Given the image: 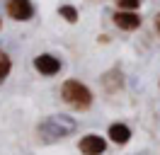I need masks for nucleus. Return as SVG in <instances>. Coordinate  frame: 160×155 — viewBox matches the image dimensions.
Here are the masks:
<instances>
[{
    "instance_id": "nucleus-1",
    "label": "nucleus",
    "mask_w": 160,
    "mask_h": 155,
    "mask_svg": "<svg viewBox=\"0 0 160 155\" xmlns=\"http://www.w3.org/2000/svg\"><path fill=\"white\" fill-rule=\"evenodd\" d=\"M75 119L73 116H66V114H51L46 116L39 126H37V131H39V138L44 143H56L61 138H66V136L75 133Z\"/></svg>"
},
{
    "instance_id": "nucleus-2",
    "label": "nucleus",
    "mask_w": 160,
    "mask_h": 155,
    "mask_svg": "<svg viewBox=\"0 0 160 155\" xmlns=\"http://www.w3.org/2000/svg\"><path fill=\"white\" fill-rule=\"evenodd\" d=\"M61 97H63V102L70 104L73 109H80V112H85V109H90L92 107V92L88 85H82L80 80H66L63 87H61Z\"/></svg>"
},
{
    "instance_id": "nucleus-3",
    "label": "nucleus",
    "mask_w": 160,
    "mask_h": 155,
    "mask_svg": "<svg viewBox=\"0 0 160 155\" xmlns=\"http://www.w3.org/2000/svg\"><path fill=\"white\" fill-rule=\"evenodd\" d=\"M5 12L15 22H27L34 17V5L32 0H5Z\"/></svg>"
},
{
    "instance_id": "nucleus-4",
    "label": "nucleus",
    "mask_w": 160,
    "mask_h": 155,
    "mask_svg": "<svg viewBox=\"0 0 160 155\" xmlns=\"http://www.w3.org/2000/svg\"><path fill=\"white\" fill-rule=\"evenodd\" d=\"M34 70L41 73V75H58L61 73V61L56 56H51V53H39V56L34 58Z\"/></svg>"
},
{
    "instance_id": "nucleus-5",
    "label": "nucleus",
    "mask_w": 160,
    "mask_h": 155,
    "mask_svg": "<svg viewBox=\"0 0 160 155\" xmlns=\"http://www.w3.org/2000/svg\"><path fill=\"white\" fill-rule=\"evenodd\" d=\"M80 153L82 155H102L104 153V148H107V141L97 133H88L80 138Z\"/></svg>"
},
{
    "instance_id": "nucleus-6",
    "label": "nucleus",
    "mask_w": 160,
    "mask_h": 155,
    "mask_svg": "<svg viewBox=\"0 0 160 155\" xmlns=\"http://www.w3.org/2000/svg\"><path fill=\"white\" fill-rule=\"evenodd\" d=\"M114 24L124 32H133V29L141 27V17L136 12H126V10H119V12H114Z\"/></svg>"
},
{
    "instance_id": "nucleus-7",
    "label": "nucleus",
    "mask_w": 160,
    "mask_h": 155,
    "mask_svg": "<svg viewBox=\"0 0 160 155\" xmlns=\"http://www.w3.org/2000/svg\"><path fill=\"white\" fill-rule=\"evenodd\" d=\"M107 136H109L112 143L126 145V143L131 141V128H129L126 124H112V126H109V131H107Z\"/></svg>"
},
{
    "instance_id": "nucleus-8",
    "label": "nucleus",
    "mask_w": 160,
    "mask_h": 155,
    "mask_svg": "<svg viewBox=\"0 0 160 155\" xmlns=\"http://www.w3.org/2000/svg\"><path fill=\"white\" fill-rule=\"evenodd\" d=\"M102 85H104V90H107V92H117V90L124 85L121 70H119V68H112V70H107V73L102 75Z\"/></svg>"
},
{
    "instance_id": "nucleus-9",
    "label": "nucleus",
    "mask_w": 160,
    "mask_h": 155,
    "mask_svg": "<svg viewBox=\"0 0 160 155\" xmlns=\"http://www.w3.org/2000/svg\"><path fill=\"white\" fill-rule=\"evenodd\" d=\"M10 70H12V58L0 48V85L8 80V75H10Z\"/></svg>"
},
{
    "instance_id": "nucleus-10",
    "label": "nucleus",
    "mask_w": 160,
    "mask_h": 155,
    "mask_svg": "<svg viewBox=\"0 0 160 155\" xmlns=\"http://www.w3.org/2000/svg\"><path fill=\"white\" fill-rule=\"evenodd\" d=\"M58 15L66 19L68 24H75V22H78V10L73 8V5H61V8H58Z\"/></svg>"
},
{
    "instance_id": "nucleus-11",
    "label": "nucleus",
    "mask_w": 160,
    "mask_h": 155,
    "mask_svg": "<svg viewBox=\"0 0 160 155\" xmlns=\"http://www.w3.org/2000/svg\"><path fill=\"white\" fill-rule=\"evenodd\" d=\"M138 5H141V0H117V8L126 10V12H136Z\"/></svg>"
},
{
    "instance_id": "nucleus-12",
    "label": "nucleus",
    "mask_w": 160,
    "mask_h": 155,
    "mask_svg": "<svg viewBox=\"0 0 160 155\" xmlns=\"http://www.w3.org/2000/svg\"><path fill=\"white\" fill-rule=\"evenodd\" d=\"M155 32H158V34H160V15H158V17H155Z\"/></svg>"
},
{
    "instance_id": "nucleus-13",
    "label": "nucleus",
    "mask_w": 160,
    "mask_h": 155,
    "mask_svg": "<svg viewBox=\"0 0 160 155\" xmlns=\"http://www.w3.org/2000/svg\"><path fill=\"white\" fill-rule=\"evenodd\" d=\"M0 27H2V19H0Z\"/></svg>"
}]
</instances>
